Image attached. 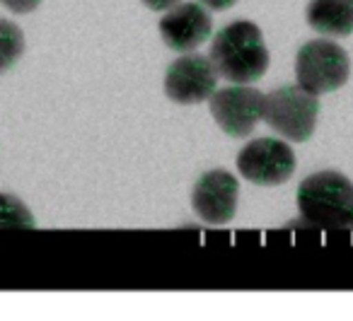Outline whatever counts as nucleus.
Returning a JSON list of instances; mask_svg holds the SVG:
<instances>
[{
    "instance_id": "1",
    "label": "nucleus",
    "mask_w": 353,
    "mask_h": 321,
    "mask_svg": "<svg viewBox=\"0 0 353 321\" xmlns=\"http://www.w3.org/2000/svg\"><path fill=\"white\" fill-rule=\"evenodd\" d=\"M211 61L218 75L235 85H250L269 70V49L254 22H232L223 27L211 44Z\"/></svg>"
},
{
    "instance_id": "2",
    "label": "nucleus",
    "mask_w": 353,
    "mask_h": 321,
    "mask_svg": "<svg viewBox=\"0 0 353 321\" xmlns=\"http://www.w3.org/2000/svg\"><path fill=\"white\" fill-rule=\"evenodd\" d=\"M298 208L307 227H353V184L339 172H317L300 184Z\"/></svg>"
},
{
    "instance_id": "3",
    "label": "nucleus",
    "mask_w": 353,
    "mask_h": 321,
    "mask_svg": "<svg viewBox=\"0 0 353 321\" xmlns=\"http://www.w3.org/2000/svg\"><path fill=\"white\" fill-rule=\"evenodd\" d=\"M348 75H351V61L336 41L314 39L298 51V59H295L298 85L317 97L343 87Z\"/></svg>"
},
{
    "instance_id": "4",
    "label": "nucleus",
    "mask_w": 353,
    "mask_h": 321,
    "mask_svg": "<svg viewBox=\"0 0 353 321\" xmlns=\"http://www.w3.org/2000/svg\"><path fill=\"white\" fill-rule=\"evenodd\" d=\"M317 94L307 92L300 85L279 87L264 99V121L285 141H310L317 126Z\"/></svg>"
},
{
    "instance_id": "5",
    "label": "nucleus",
    "mask_w": 353,
    "mask_h": 321,
    "mask_svg": "<svg viewBox=\"0 0 353 321\" xmlns=\"http://www.w3.org/2000/svg\"><path fill=\"white\" fill-rule=\"evenodd\" d=\"M264 94L250 85H230L211 97V116L230 138H247L264 118Z\"/></svg>"
},
{
    "instance_id": "6",
    "label": "nucleus",
    "mask_w": 353,
    "mask_h": 321,
    "mask_svg": "<svg viewBox=\"0 0 353 321\" xmlns=\"http://www.w3.org/2000/svg\"><path fill=\"white\" fill-rule=\"evenodd\" d=\"M237 169L256 186H279L293 176L295 155L288 143L276 138H259L240 150Z\"/></svg>"
},
{
    "instance_id": "7",
    "label": "nucleus",
    "mask_w": 353,
    "mask_h": 321,
    "mask_svg": "<svg viewBox=\"0 0 353 321\" xmlns=\"http://www.w3.org/2000/svg\"><path fill=\"white\" fill-rule=\"evenodd\" d=\"M218 78L221 75L211 59L187 54L167 68L165 94L176 104H201L213 97Z\"/></svg>"
},
{
    "instance_id": "8",
    "label": "nucleus",
    "mask_w": 353,
    "mask_h": 321,
    "mask_svg": "<svg viewBox=\"0 0 353 321\" xmlns=\"http://www.w3.org/2000/svg\"><path fill=\"white\" fill-rule=\"evenodd\" d=\"M240 184L230 172L211 169L196 181L192 191V205L208 225H228L235 218Z\"/></svg>"
},
{
    "instance_id": "9",
    "label": "nucleus",
    "mask_w": 353,
    "mask_h": 321,
    "mask_svg": "<svg viewBox=\"0 0 353 321\" xmlns=\"http://www.w3.org/2000/svg\"><path fill=\"white\" fill-rule=\"evenodd\" d=\"M213 20L208 10L199 3H179L170 8L160 20L162 41L176 54H192L203 41L211 39Z\"/></svg>"
},
{
    "instance_id": "10",
    "label": "nucleus",
    "mask_w": 353,
    "mask_h": 321,
    "mask_svg": "<svg viewBox=\"0 0 353 321\" xmlns=\"http://www.w3.org/2000/svg\"><path fill=\"white\" fill-rule=\"evenodd\" d=\"M307 25L317 34H353V0H310Z\"/></svg>"
},
{
    "instance_id": "11",
    "label": "nucleus",
    "mask_w": 353,
    "mask_h": 321,
    "mask_svg": "<svg viewBox=\"0 0 353 321\" xmlns=\"http://www.w3.org/2000/svg\"><path fill=\"white\" fill-rule=\"evenodd\" d=\"M25 54V34L10 20H0V75L8 73Z\"/></svg>"
},
{
    "instance_id": "12",
    "label": "nucleus",
    "mask_w": 353,
    "mask_h": 321,
    "mask_svg": "<svg viewBox=\"0 0 353 321\" xmlns=\"http://www.w3.org/2000/svg\"><path fill=\"white\" fill-rule=\"evenodd\" d=\"M0 227L3 229H10V227L32 229L34 227V215L30 213V208H27L20 198L0 194Z\"/></svg>"
},
{
    "instance_id": "13",
    "label": "nucleus",
    "mask_w": 353,
    "mask_h": 321,
    "mask_svg": "<svg viewBox=\"0 0 353 321\" xmlns=\"http://www.w3.org/2000/svg\"><path fill=\"white\" fill-rule=\"evenodd\" d=\"M0 3H3L8 10L17 12V15H27V12H32V10L39 8L41 0H0Z\"/></svg>"
},
{
    "instance_id": "14",
    "label": "nucleus",
    "mask_w": 353,
    "mask_h": 321,
    "mask_svg": "<svg viewBox=\"0 0 353 321\" xmlns=\"http://www.w3.org/2000/svg\"><path fill=\"white\" fill-rule=\"evenodd\" d=\"M143 6L155 12H162V10H170V8L179 6V0H143Z\"/></svg>"
},
{
    "instance_id": "15",
    "label": "nucleus",
    "mask_w": 353,
    "mask_h": 321,
    "mask_svg": "<svg viewBox=\"0 0 353 321\" xmlns=\"http://www.w3.org/2000/svg\"><path fill=\"white\" fill-rule=\"evenodd\" d=\"M201 6L211 8V10H228V8H232L237 3V0H199Z\"/></svg>"
}]
</instances>
